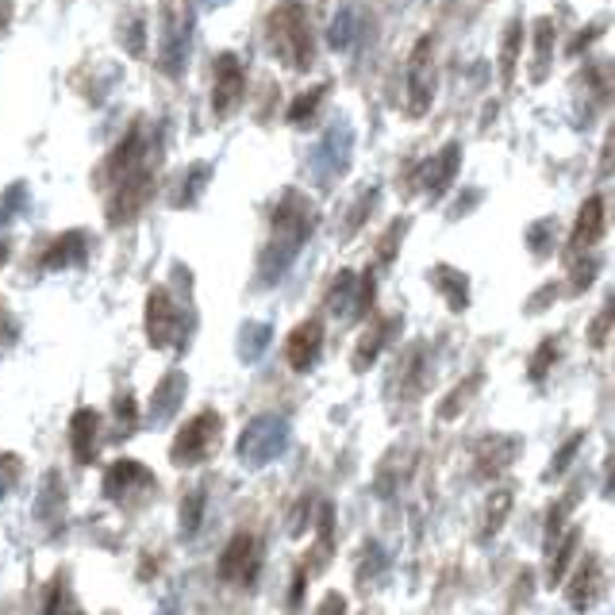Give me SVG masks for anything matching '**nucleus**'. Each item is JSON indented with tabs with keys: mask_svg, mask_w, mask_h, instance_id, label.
I'll use <instances>...</instances> for the list:
<instances>
[{
	"mask_svg": "<svg viewBox=\"0 0 615 615\" xmlns=\"http://www.w3.org/2000/svg\"><path fill=\"white\" fill-rule=\"evenodd\" d=\"M316 220H320L316 204L304 197L300 189H289L281 197L277 212H273V235L270 243H266V254H262V281L266 285H273L281 273L289 270L296 250L308 243V235L316 231Z\"/></svg>",
	"mask_w": 615,
	"mask_h": 615,
	"instance_id": "obj_1",
	"label": "nucleus"
},
{
	"mask_svg": "<svg viewBox=\"0 0 615 615\" xmlns=\"http://www.w3.org/2000/svg\"><path fill=\"white\" fill-rule=\"evenodd\" d=\"M266 35H270L273 58H281L289 70H312L316 62V31H312V16L300 0H281L266 20Z\"/></svg>",
	"mask_w": 615,
	"mask_h": 615,
	"instance_id": "obj_2",
	"label": "nucleus"
},
{
	"mask_svg": "<svg viewBox=\"0 0 615 615\" xmlns=\"http://www.w3.org/2000/svg\"><path fill=\"white\" fill-rule=\"evenodd\" d=\"M193 335V316L170 296V289H154L147 296V339L154 350H185Z\"/></svg>",
	"mask_w": 615,
	"mask_h": 615,
	"instance_id": "obj_3",
	"label": "nucleus"
},
{
	"mask_svg": "<svg viewBox=\"0 0 615 615\" xmlns=\"http://www.w3.org/2000/svg\"><path fill=\"white\" fill-rule=\"evenodd\" d=\"M220 435H223L220 412H212V408L197 412V416L177 431V439L170 446V462L173 466H200V462H208L220 450Z\"/></svg>",
	"mask_w": 615,
	"mask_h": 615,
	"instance_id": "obj_4",
	"label": "nucleus"
},
{
	"mask_svg": "<svg viewBox=\"0 0 615 615\" xmlns=\"http://www.w3.org/2000/svg\"><path fill=\"white\" fill-rule=\"evenodd\" d=\"M189 31H193L189 4L185 0H166L162 4V39H158V54H162L166 74H181V62L189 54Z\"/></svg>",
	"mask_w": 615,
	"mask_h": 615,
	"instance_id": "obj_5",
	"label": "nucleus"
},
{
	"mask_svg": "<svg viewBox=\"0 0 615 615\" xmlns=\"http://www.w3.org/2000/svg\"><path fill=\"white\" fill-rule=\"evenodd\" d=\"M258 569H262V539L258 535H235V539L223 546L220 554V573L223 585H235V589H250L254 585V577H258Z\"/></svg>",
	"mask_w": 615,
	"mask_h": 615,
	"instance_id": "obj_6",
	"label": "nucleus"
},
{
	"mask_svg": "<svg viewBox=\"0 0 615 615\" xmlns=\"http://www.w3.org/2000/svg\"><path fill=\"white\" fill-rule=\"evenodd\" d=\"M285 435H289V427H285L277 416L250 419L243 439H239V458H243V466L258 469V466H266V462H273V458L285 450Z\"/></svg>",
	"mask_w": 615,
	"mask_h": 615,
	"instance_id": "obj_7",
	"label": "nucleus"
},
{
	"mask_svg": "<svg viewBox=\"0 0 615 615\" xmlns=\"http://www.w3.org/2000/svg\"><path fill=\"white\" fill-rule=\"evenodd\" d=\"M431 100H435V39L423 35L408 58V108L404 112L416 120L431 108Z\"/></svg>",
	"mask_w": 615,
	"mask_h": 615,
	"instance_id": "obj_8",
	"label": "nucleus"
},
{
	"mask_svg": "<svg viewBox=\"0 0 615 615\" xmlns=\"http://www.w3.org/2000/svg\"><path fill=\"white\" fill-rule=\"evenodd\" d=\"M216 81H212V112L227 120L239 112V104L246 97V70L239 62V54H220L216 58Z\"/></svg>",
	"mask_w": 615,
	"mask_h": 615,
	"instance_id": "obj_9",
	"label": "nucleus"
},
{
	"mask_svg": "<svg viewBox=\"0 0 615 615\" xmlns=\"http://www.w3.org/2000/svg\"><path fill=\"white\" fill-rule=\"evenodd\" d=\"M147 492H154V477L135 458H120V462H112L108 473H104V496L116 500V504H127L131 496H143L147 500Z\"/></svg>",
	"mask_w": 615,
	"mask_h": 615,
	"instance_id": "obj_10",
	"label": "nucleus"
},
{
	"mask_svg": "<svg viewBox=\"0 0 615 615\" xmlns=\"http://www.w3.org/2000/svg\"><path fill=\"white\" fill-rule=\"evenodd\" d=\"M323 350V323L320 320H300L285 339V362L296 373H308V369L320 362Z\"/></svg>",
	"mask_w": 615,
	"mask_h": 615,
	"instance_id": "obj_11",
	"label": "nucleus"
},
{
	"mask_svg": "<svg viewBox=\"0 0 615 615\" xmlns=\"http://www.w3.org/2000/svg\"><path fill=\"white\" fill-rule=\"evenodd\" d=\"M100 416L93 408H77L74 419H70V446H74L77 466H93L100 450Z\"/></svg>",
	"mask_w": 615,
	"mask_h": 615,
	"instance_id": "obj_12",
	"label": "nucleus"
},
{
	"mask_svg": "<svg viewBox=\"0 0 615 615\" xmlns=\"http://www.w3.org/2000/svg\"><path fill=\"white\" fill-rule=\"evenodd\" d=\"M600 235H604V200L589 197L585 200V208H581V216H577V227H573L569 254H585V250H592V246L600 243Z\"/></svg>",
	"mask_w": 615,
	"mask_h": 615,
	"instance_id": "obj_13",
	"label": "nucleus"
},
{
	"mask_svg": "<svg viewBox=\"0 0 615 615\" xmlns=\"http://www.w3.org/2000/svg\"><path fill=\"white\" fill-rule=\"evenodd\" d=\"M85 231H66V235H58L50 250L43 254V266L47 270H66V266H77V262H85Z\"/></svg>",
	"mask_w": 615,
	"mask_h": 615,
	"instance_id": "obj_14",
	"label": "nucleus"
},
{
	"mask_svg": "<svg viewBox=\"0 0 615 615\" xmlns=\"http://www.w3.org/2000/svg\"><path fill=\"white\" fill-rule=\"evenodd\" d=\"M458 154H462V147L458 143H450V147L427 166V173H423V189H427V197H443L446 189H450V181H454V173H458Z\"/></svg>",
	"mask_w": 615,
	"mask_h": 615,
	"instance_id": "obj_15",
	"label": "nucleus"
},
{
	"mask_svg": "<svg viewBox=\"0 0 615 615\" xmlns=\"http://www.w3.org/2000/svg\"><path fill=\"white\" fill-rule=\"evenodd\" d=\"M393 327H396V320H381V323H373V327H366V335L358 339V350H354V373H366V369L377 362V354L385 350Z\"/></svg>",
	"mask_w": 615,
	"mask_h": 615,
	"instance_id": "obj_16",
	"label": "nucleus"
},
{
	"mask_svg": "<svg viewBox=\"0 0 615 615\" xmlns=\"http://www.w3.org/2000/svg\"><path fill=\"white\" fill-rule=\"evenodd\" d=\"M185 400V373L181 369H173L166 381H158V389H154V400H150V419H170L177 412V404Z\"/></svg>",
	"mask_w": 615,
	"mask_h": 615,
	"instance_id": "obj_17",
	"label": "nucleus"
},
{
	"mask_svg": "<svg viewBox=\"0 0 615 615\" xmlns=\"http://www.w3.org/2000/svg\"><path fill=\"white\" fill-rule=\"evenodd\" d=\"M431 277H435L439 293L446 296L450 312H466V304H469V277H466V273L454 270V266H439V270L431 273Z\"/></svg>",
	"mask_w": 615,
	"mask_h": 615,
	"instance_id": "obj_18",
	"label": "nucleus"
},
{
	"mask_svg": "<svg viewBox=\"0 0 615 615\" xmlns=\"http://www.w3.org/2000/svg\"><path fill=\"white\" fill-rule=\"evenodd\" d=\"M519 47H523V24L512 20L508 31H504V47H500V77H504V85H512V74H516V62H519Z\"/></svg>",
	"mask_w": 615,
	"mask_h": 615,
	"instance_id": "obj_19",
	"label": "nucleus"
},
{
	"mask_svg": "<svg viewBox=\"0 0 615 615\" xmlns=\"http://www.w3.org/2000/svg\"><path fill=\"white\" fill-rule=\"evenodd\" d=\"M596 585H600V562H596V554H589L585 566H581V577L573 581V592H569L573 608H585L592 596H596Z\"/></svg>",
	"mask_w": 615,
	"mask_h": 615,
	"instance_id": "obj_20",
	"label": "nucleus"
},
{
	"mask_svg": "<svg viewBox=\"0 0 615 615\" xmlns=\"http://www.w3.org/2000/svg\"><path fill=\"white\" fill-rule=\"evenodd\" d=\"M120 47L131 54V58H143L147 54V27H143V16L131 12L120 24Z\"/></svg>",
	"mask_w": 615,
	"mask_h": 615,
	"instance_id": "obj_21",
	"label": "nucleus"
},
{
	"mask_svg": "<svg viewBox=\"0 0 615 615\" xmlns=\"http://www.w3.org/2000/svg\"><path fill=\"white\" fill-rule=\"evenodd\" d=\"M550 47H554V20H539V24H535V81L546 77Z\"/></svg>",
	"mask_w": 615,
	"mask_h": 615,
	"instance_id": "obj_22",
	"label": "nucleus"
},
{
	"mask_svg": "<svg viewBox=\"0 0 615 615\" xmlns=\"http://www.w3.org/2000/svg\"><path fill=\"white\" fill-rule=\"evenodd\" d=\"M208 177H212L208 166H193V173H185V181H181V189H185V193H177V197H173V208H189V204H197L200 185H208Z\"/></svg>",
	"mask_w": 615,
	"mask_h": 615,
	"instance_id": "obj_23",
	"label": "nucleus"
},
{
	"mask_svg": "<svg viewBox=\"0 0 615 615\" xmlns=\"http://www.w3.org/2000/svg\"><path fill=\"white\" fill-rule=\"evenodd\" d=\"M323 93H327V85H316V89H308V93H300L293 100V108H289V123H308V116H316V108H320Z\"/></svg>",
	"mask_w": 615,
	"mask_h": 615,
	"instance_id": "obj_24",
	"label": "nucleus"
},
{
	"mask_svg": "<svg viewBox=\"0 0 615 615\" xmlns=\"http://www.w3.org/2000/svg\"><path fill=\"white\" fill-rule=\"evenodd\" d=\"M200 512H204V492H193L189 500H185V508H181V535H193L200 527Z\"/></svg>",
	"mask_w": 615,
	"mask_h": 615,
	"instance_id": "obj_25",
	"label": "nucleus"
},
{
	"mask_svg": "<svg viewBox=\"0 0 615 615\" xmlns=\"http://www.w3.org/2000/svg\"><path fill=\"white\" fill-rule=\"evenodd\" d=\"M477 385H481V373H473V377H469V389H466V385H462V389H458V393H454V396H446V408H439V419H454V416H458V412L466 408L462 400H469Z\"/></svg>",
	"mask_w": 615,
	"mask_h": 615,
	"instance_id": "obj_26",
	"label": "nucleus"
},
{
	"mask_svg": "<svg viewBox=\"0 0 615 615\" xmlns=\"http://www.w3.org/2000/svg\"><path fill=\"white\" fill-rule=\"evenodd\" d=\"M554 358H558V339H546L542 350L535 354V362H531V381H542V377H546V369L554 366Z\"/></svg>",
	"mask_w": 615,
	"mask_h": 615,
	"instance_id": "obj_27",
	"label": "nucleus"
},
{
	"mask_svg": "<svg viewBox=\"0 0 615 615\" xmlns=\"http://www.w3.org/2000/svg\"><path fill=\"white\" fill-rule=\"evenodd\" d=\"M16 481H20V458L16 454H0V496L16 489Z\"/></svg>",
	"mask_w": 615,
	"mask_h": 615,
	"instance_id": "obj_28",
	"label": "nucleus"
},
{
	"mask_svg": "<svg viewBox=\"0 0 615 615\" xmlns=\"http://www.w3.org/2000/svg\"><path fill=\"white\" fill-rule=\"evenodd\" d=\"M508 508H512V492L500 489L496 492V500L489 504V523H485V527H489V535L492 531H500V523H504V516H508Z\"/></svg>",
	"mask_w": 615,
	"mask_h": 615,
	"instance_id": "obj_29",
	"label": "nucleus"
},
{
	"mask_svg": "<svg viewBox=\"0 0 615 615\" xmlns=\"http://www.w3.org/2000/svg\"><path fill=\"white\" fill-rule=\"evenodd\" d=\"M408 231V220H396L389 231H385V239H381V246H377V258L381 262H393V254H396V243H400V235Z\"/></svg>",
	"mask_w": 615,
	"mask_h": 615,
	"instance_id": "obj_30",
	"label": "nucleus"
},
{
	"mask_svg": "<svg viewBox=\"0 0 615 615\" xmlns=\"http://www.w3.org/2000/svg\"><path fill=\"white\" fill-rule=\"evenodd\" d=\"M608 331H612V308H604V312L596 316V323L589 327V346L604 350V346H608Z\"/></svg>",
	"mask_w": 615,
	"mask_h": 615,
	"instance_id": "obj_31",
	"label": "nucleus"
},
{
	"mask_svg": "<svg viewBox=\"0 0 615 615\" xmlns=\"http://www.w3.org/2000/svg\"><path fill=\"white\" fill-rule=\"evenodd\" d=\"M354 43V12H346L331 27V47H350Z\"/></svg>",
	"mask_w": 615,
	"mask_h": 615,
	"instance_id": "obj_32",
	"label": "nucleus"
},
{
	"mask_svg": "<svg viewBox=\"0 0 615 615\" xmlns=\"http://www.w3.org/2000/svg\"><path fill=\"white\" fill-rule=\"evenodd\" d=\"M116 419H120V431H135L139 427V408L131 396H120L116 400Z\"/></svg>",
	"mask_w": 615,
	"mask_h": 615,
	"instance_id": "obj_33",
	"label": "nucleus"
},
{
	"mask_svg": "<svg viewBox=\"0 0 615 615\" xmlns=\"http://www.w3.org/2000/svg\"><path fill=\"white\" fill-rule=\"evenodd\" d=\"M550 235H554V223H539L527 231V243L535 246V254H550Z\"/></svg>",
	"mask_w": 615,
	"mask_h": 615,
	"instance_id": "obj_34",
	"label": "nucleus"
},
{
	"mask_svg": "<svg viewBox=\"0 0 615 615\" xmlns=\"http://www.w3.org/2000/svg\"><path fill=\"white\" fill-rule=\"evenodd\" d=\"M577 446H581V439H573V443H569L566 450H562V454H558V458H554V469H550V477H554V473H562V469H566V462H569V458H573V454H577Z\"/></svg>",
	"mask_w": 615,
	"mask_h": 615,
	"instance_id": "obj_35",
	"label": "nucleus"
},
{
	"mask_svg": "<svg viewBox=\"0 0 615 615\" xmlns=\"http://www.w3.org/2000/svg\"><path fill=\"white\" fill-rule=\"evenodd\" d=\"M8 16H12V0H0V31L8 27Z\"/></svg>",
	"mask_w": 615,
	"mask_h": 615,
	"instance_id": "obj_36",
	"label": "nucleus"
}]
</instances>
